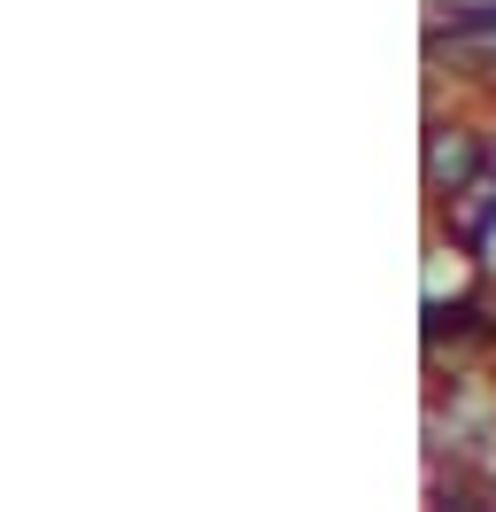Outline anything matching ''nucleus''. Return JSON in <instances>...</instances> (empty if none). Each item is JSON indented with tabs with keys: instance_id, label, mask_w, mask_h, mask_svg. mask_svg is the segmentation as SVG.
Segmentation results:
<instances>
[{
	"instance_id": "obj_1",
	"label": "nucleus",
	"mask_w": 496,
	"mask_h": 512,
	"mask_svg": "<svg viewBox=\"0 0 496 512\" xmlns=\"http://www.w3.org/2000/svg\"><path fill=\"white\" fill-rule=\"evenodd\" d=\"M427 179L450 187V194H458L465 179H481V140H473V132H434L427 140Z\"/></svg>"
},
{
	"instance_id": "obj_2",
	"label": "nucleus",
	"mask_w": 496,
	"mask_h": 512,
	"mask_svg": "<svg viewBox=\"0 0 496 512\" xmlns=\"http://www.w3.org/2000/svg\"><path fill=\"white\" fill-rule=\"evenodd\" d=\"M489 218H496V179H473V202L458 210V233H465V241H481Z\"/></svg>"
}]
</instances>
